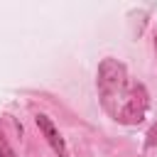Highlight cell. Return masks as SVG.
Instances as JSON below:
<instances>
[{
	"instance_id": "1",
	"label": "cell",
	"mask_w": 157,
	"mask_h": 157,
	"mask_svg": "<svg viewBox=\"0 0 157 157\" xmlns=\"http://www.w3.org/2000/svg\"><path fill=\"white\" fill-rule=\"evenodd\" d=\"M147 105H150V101H147L145 86H142V83H130L128 91H125L115 103H110L105 110L113 115V120H118V123H123V125H137V123L145 120Z\"/></svg>"
},
{
	"instance_id": "2",
	"label": "cell",
	"mask_w": 157,
	"mask_h": 157,
	"mask_svg": "<svg viewBox=\"0 0 157 157\" xmlns=\"http://www.w3.org/2000/svg\"><path fill=\"white\" fill-rule=\"evenodd\" d=\"M98 93L103 101V108H108L110 103H115L130 86L128 81V69L125 64H120L118 59H103L98 66Z\"/></svg>"
},
{
	"instance_id": "3",
	"label": "cell",
	"mask_w": 157,
	"mask_h": 157,
	"mask_svg": "<svg viewBox=\"0 0 157 157\" xmlns=\"http://www.w3.org/2000/svg\"><path fill=\"white\" fill-rule=\"evenodd\" d=\"M37 128L42 130V135L47 137V142L52 145V150L59 155V157H69V150H66V142H64V137L59 135V130L54 128V123L44 115V113H39L37 115Z\"/></svg>"
},
{
	"instance_id": "4",
	"label": "cell",
	"mask_w": 157,
	"mask_h": 157,
	"mask_svg": "<svg viewBox=\"0 0 157 157\" xmlns=\"http://www.w3.org/2000/svg\"><path fill=\"white\" fill-rule=\"evenodd\" d=\"M0 155H2V157H15V152H12V147L7 145V140L2 137V132H0Z\"/></svg>"
},
{
	"instance_id": "5",
	"label": "cell",
	"mask_w": 157,
	"mask_h": 157,
	"mask_svg": "<svg viewBox=\"0 0 157 157\" xmlns=\"http://www.w3.org/2000/svg\"><path fill=\"white\" fill-rule=\"evenodd\" d=\"M157 145V125H152V130L147 132V147H155Z\"/></svg>"
},
{
	"instance_id": "6",
	"label": "cell",
	"mask_w": 157,
	"mask_h": 157,
	"mask_svg": "<svg viewBox=\"0 0 157 157\" xmlns=\"http://www.w3.org/2000/svg\"><path fill=\"white\" fill-rule=\"evenodd\" d=\"M0 157H2V155H0Z\"/></svg>"
}]
</instances>
